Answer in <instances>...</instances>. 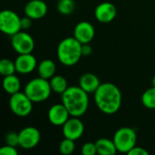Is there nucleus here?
Returning <instances> with one entry per match:
<instances>
[{"instance_id":"f257e3e1","label":"nucleus","mask_w":155,"mask_h":155,"mask_svg":"<svg viewBox=\"0 0 155 155\" xmlns=\"http://www.w3.org/2000/svg\"><path fill=\"white\" fill-rule=\"evenodd\" d=\"M122 93L113 83H102L94 93V102L97 108L105 114H116L122 105Z\"/></svg>"},{"instance_id":"f03ea898","label":"nucleus","mask_w":155,"mask_h":155,"mask_svg":"<svg viewBox=\"0 0 155 155\" xmlns=\"http://www.w3.org/2000/svg\"><path fill=\"white\" fill-rule=\"evenodd\" d=\"M88 93L78 86H70L62 94V104L66 107L71 116L81 117L88 110Z\"/></svg>"},{"instance_id":"7ed1b4c3","label":"nucleus","mask_w":155,"mask_h":155,"mask_svg":"<svg viewBox=\"0 0 155 155\" xmlns=\"http://www.w3.org/2000/svg\"><path fill=\"white\" fill-rule=\"evenodd\" d=\"M56 54L62 64L73 66L76 64L83 56L82 44L74 37H66L59 43Z\"/></svg>"},{"instance_id":"20e7f679","label":"nucleus","mask_w":155,"mask_h":155,"mask_svg":"<svg viewBox=\"0 0 155 155\" xmlns=\"http://www.w3.org/2000/svg\"><path fill=\"white\" fill-rule=\"evenodd\" d=\"M24 92L33 103H42L50 97L53 91L49 80L39 76L30 80L25 84Z\"/></svg>"},{"instance_id":"39448f33","label":"nucleus","mask_w":155,"mask_h":155,"mask_svg":"<svg viewBox=\"0 0 155 155\" xmlns=\"http://www.w3.org/2000/svg\"><path fill=\"white\" fill-rule=\"evenodd\" d=\"M113 140L117 152L128 153L134 146H136L137 134L135 130L131 127H122L115 132Z\"/></svg>"},{"instance_id":"423d86ee","label":"nucleus","mask_w":155,"mask_h":155,"mask_svg":"<svg viewBox=\"0 0 155 155\" xmlns=\"http://www.w3.org/2000/svg\"><path fill=\"white\" fill-rule=\"evenodd\" d=\"M9 107L15 115L18 117H25L29 115L33 110V102L25 92H18L11 95L9 99Z\"/></svg>"},{"instance_id":"0eeeda50","label":"nucleus","mask_w":155,"mask_h":155,"mask_svg":"<svg viewBox=\"0 0 155 155\" xmlns=\"http://www.w3.org/2000/svg\"><path fill=\"white\" fill-rule=\"evenodd\" d=\"M0 29L7 35H14L21 31V17L13 10L5 9L0 13Z\"/></svg>"},{"instance_id":"6e6552de","label":"nucleus","mask_w":155,"mask_h":155,"mask_svg":"<svg viewBox=\"0 0 155 155\" xmlns=\"http://www.w3.org/2000/svg\"><path fill=\"white\" fill-rule=\"evenodd\" d=\"M11 45L13 49L18 54H32L35 48L33 37L26 32L19 31L11 36Z\"/></svg>"},{"instance_id":"1a4fd4ad","label":"nucleus","mask_w":155,"mask_h":155,"mask_svg":"<svg viewBox=\"0 0 155 155\" xmlns=\"http://www.w3.org/2000/svg\"><path fill=\"white\" fill-rule=\"evenodd\" d=\"M19 146L25 150H31L35 148L41 140V134L39 130L34 126H27L23 128L19 133Z\"/></svg>"},{"instance_id":"9d476101","label":"nucleus","mask_w":155,"mask_h":155,"mask_svg":"<svg viewBox=\"0 0 155 155\" xmlns=\"http://www.w3.org/2000/svg\"><path fill=\"white\" fill-rule=\"evenodd\" d=\"M79 118L80 117L71 116L62 126V133L64 138L76 141L83 136L84 133V125Z\"/></svg>"},{"instance_id":"9b49d317","label":"nucleus","mask_w":155,"mask_h":155,"mask_svg":"<svg viewBox=\"0 0 155 155\" xmlns=\"http://www.w3.org/2000/svg\"><path fill=\"white\" fill-rule=\"evenodd\" d=\"M95 35L94 26L87 21L79 22L74 30V37L82 45L90 44Z\"/></svg>"},{"instance_id":"f8f14e48","label":"nucleus","mask_w":155,"mask_h":155,"mask_svg":"<svg viewBox=\"0 0 155 155\" xmlns=\"http://www.w3.org/2000/svg\"><path fill=\"white\" fill-rule=\"evenodd\" d=\"M47 117L49 122L54 126H63L71 117L66 107L61 104H55L48 110Z\"/></svg>"},{"instance_id":"ddd939ff","label":"nucleus","mask_w":155,"mask_h":155,"mask_svg":"<svg viewBox=\"0 0 155 155\" xmlns=\"http://www.w3.org/2000/svg\"><path fill=\"white\" fill-rule=\"evenodd\" d=\"M117 15L115 5L110 2H103L99 4L94 10V16L96 20L103 24L112 22Z\"/></svg>"},{"instance_id":"4468645a","label":"nucleus","mask_w":155,"mask_h":155,"mask_svg":"<svg viewBox=\"0 0 155 155\" xmlns=\"http://www.w3.org/2000/svg\"><path fill=\"white\" fill-rule=\"evenodd\" d=\"M47 5L43 0H30L25 5V15L33 20H39L47 14Z\"/></svg>"},{"instance_id":"2eb2a0df","label":"nucleus","mask_w":155,"mask_h":155,"mask_svg":"<svg viewBox=\"0 0 155 155\" xmlns=\"http://www.w3.org/2000/svg\"><path fill=\"white\" fill-rule=\"evenodd\" d=\"M16 73L20 74H28L35 71L37 66L36 58L32 54H22L15 60Z\"/></svg>"},{"instance_id":"dca6fc26","label":"nucleus","mask_w":155,"mask_h":155,"mask_svg":"<svg viewBox=\"0 0 155 155\" xmlns=\"http://www.w3.org/2000/svg\"><path fill=\"white\" fill-rule=\"evenodd\" d=\"M101 84L98 76L92 73H85L79 79V86L88 94H94Z\"/></svg>"},{"instance_id":"f3484780","label":"nucleus","mask_w":155,"mask_h":155,"mask_svg":"<svg viewBox=\"0 0 155 155\" xmlns=\"http://www.w3.org/2000/svg\"><path fill=\"white\" fill-rule=\"evenodd\" d=\"M37 72L40 77L50 80L54 75H55L56 65L53 60L45 59L38 64Z\"/></svg>"},{"instance_id":"a211bd4d","label":"nucleus","mask_w":155,"mask_h":155,"mask_svg":"<svg viewBox=\"0 0 155 155\" xmlns=\"http://www.w3.org/2000/svg\"><path fill=\"white\" fill-rule=\"evenodd\" d=\"M97 153L100 155H114L116 153L117 149L114 140L108 138H100L95 142Z\"/></svg>"},{"instance_id":"6ab92c4d","label":"nucleus","mask_w":155,"mask_h":155,"mask_svg":"<svg viewBox=\"0 0 155 155\" xmlns=\"http://www.w3.org/2000/svg\"><path fill=\"white\" fill-rule=\"evenodd\" d=\"M3 88L5 93L12 95L14 94L20 92L21 82H20L19 78L15 74L5 76L3 79Z\"/></svg>"},{"instance_id":"aec40b11","label":"nucleus","mask_w":155,"mask_h":155,"mask_svg":"<svg viewBox=\"0 0 155 155\" xmlns=\"http://www.w3.org/2000/svg\"><path fill=\"white\" fill-rule=\"evenodd\" d=\"M49 82H50L52 91L55 94H62L69 87L68 84H67V80L65 79V77H64L63 75H60V74L54 75L49 80Z\"/></svg>"},{"instance_id":"412c9836","label":"nucleus","mask_w":155,"mask_h":155,"mask_svg":"<svg viewBox=\"0 0 155 155\" xmlns=\"http://www.w3.org/2000/svg\"><path fill=\"white\" fill-rule=\"evenodd\" d=\"M142 104L148 109H155V87L152 86L143 94Z\"/></svg>"},{"instance_id":"4be33fe9","label":"nucleus","mask_w":155,"mask_h":155,"mask_svg":"<svg viewBox=\"0 0 155 155\" xmlns=\"http://www.w3.org/2000/svg\"><path fill=\"white\" fill-rule=\"evenodd\" d=\"M57 11L64 15H71L75 9V3L74 0H58L56 5Z\"/></svg>"},{"instance_id":"5701e85b","label":"nucleus","mask_w":155,"mask_h":155,"mask_svg":"<svg viewBox=\"0 0 155 155\" xmlns=\"http://www.w3.org/2000/svg\"><path fill=\"white\" fill-rule=\"evenodd\" d=\"M16 72V68H15V64L14 61L7 59V58H4L0 61V74L1 75L7 76V75H11V74H15V73Z\"/></svg>"},{"instance_id":"b1692460","label":"nucleus","mask_w":155,"mask_h":155,"mask_svg":"<svg viewBox=\"0 0 155 155\" xmlns=\"http://www.w3.org/2000/svg\"><path fill=\"white\" fill-rule=\"evenodd\" d=\"M75 150V143L74 140L64 138L59 144V152L64 155L72 154Z\"/></svg>"},{"instance_id":"393cba45","label":"nucleus","mask_w":155,"mask_h":155,"mask_svg":"<svg viewBox=\"0 0 155 155\" xmlns=\"http://www.w3.org/2000/svg\"><path fill=\"white\" fill-rule=\"evenodd\" d=\"M5 144L16 147L19 146V134L15 132H9L5 136Z\"/></svg>"},{"instance_id":"a878e982","label":"nucleus","mask_w":155,"mask_h":155,"mask_svg":"<svg viewBox=\"0 0 155 155\" xmlns=\"http://www.w3.org/2000/svg\"><path fill=\"white\" fill-rule=\"evenodd\" d=\"M82 153L84 155H94L97 153L95 143H85L82 146Z\"/></svg>"},{"instance_id":"bb28decb","label":"nucleus","mask_w":155,"mask_h":155,"mask_svg":"<svg viewBox=\"0 0 155 155\" xmlns=\"http://www.w3.org/2000/svg\"><path fill=\"white\" fill-rule=\"evenodd\" d=\"M0 154L1 155H17L18 152L15 147L5 144L0 148Z\"/></svg>"},{"instance_id":"cd10ccee","label":"nucleus","mask_w":155,"mask_h":155,"mask_svg":"<svg viewBox=\"0 0 155 155\" xmlns=\"http://www.w3.org/2000/svg\"><path fill=\"white\" fill-rule=\"evenodd\" d=\"M127 154L129 155H149V153L143 147L134 146Z\"/></svg>"},{"instance_id":"c85d7f7f","label":"nucleus","mask_w":155,"mask_h":155,"mask_svg":"<svg viewBox=\"0 0 155 155\" xmlns=\"http://www.w3.org/2000/svg\"><path fill=\"white\" fill-rule=\"evenodd\" d=\"M32 21L33 19H31L28 16H24L21 18V29L22 30H27L31 27L32 25Z\"/></svg>"},{"instance_id":"c756f323","label":"nucleus","mask_w":155,"mask_h":155,"mask_svg":"<svg viewBox=\"0 0 155 155\" xmlns=\"http://www.w3.org/2000/svg\"><path fill=\"white\" fill-rule=\"evenodd\" d=\"M93 53V48L90 44H84L82 45V54L83 56H88Z\"/></svg>"},{"instance_id":"7c9ffc66","label":"nucleus","mask_w":155,"mask_h":155,"mask_svg":"<svg viewBox=\"0 0 155 155\" xmlns=\"http://www.w3.org/2000/svg\"><path fill=\"white\" fill-rule=\"evenodd\" d=\"M152 85L155 87V74L153 75V79H152Z\"/></svg>"}]
</instances>
